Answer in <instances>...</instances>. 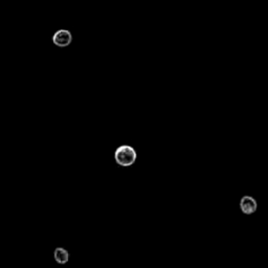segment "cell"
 <instances>
[{
	"label": "cell",
	"mask_w": 268,
	"mask_h": 268,
	"mask_svg": "<svg viewBox=\"0 0 268 268\" xmlns=\"http://www.w3.org/2000/svg\"><path fill=\"white\" fill-rule=\"evenodd\" d=\"M136 151L131 146H128V144H123V146L115 150V163L123 166V168H128V166H131L132 165H134V163L136 162Z\"/></svg>",
	"instance_id": "6da1fadb"
},
{
	"label": "cell",
	"mask_w": 268,
	"mask_h": 268,
	"mask_svg": "<svg viewBox=\"0 0 268 268\" xmlns=\"http://www.w3.org/2000/svg\"><path fill=\"white\" fill-rule=\"evenodd\" d=\"M72 41V35L67 30L57 31L53 36L54 44L59 47H67Z\"/></svg>",
	"instance_id": "7a4b0ae2"
},
{
	"label": "cell",
	"mask_w": 268,
	"mask_h": 268,
	"mask_svg": "<svg viewBox=\"0 0 268 268\" xmlns=\"http://www.w3.org/2000/svg\"><path fill=\"white\" fill-rule=\"evenodd\" d=\"M240 208L243 214L251 215L257 211L258 204L256 199L251 196H244L240 201Z\"/></svg>",
	"instance_id": "3957f363"
},
{
	"label": "cell",
	"mask_w": 268,
	"mask_h": 268,
	"mask_svg": "<svg viewBox=\"0 0 268 268\" xmlns=\"http://www.w3.org/2000/svg\"><path fill=\"white\" fill-rule=\"evenodd\" d=\"M54 257L57 263L59 264H65L68 262L69 260V253L66 249H64L62 247H57L54 252Z\"/></svg>",
	"instance_id": "277c9868"
}]
</instances>
